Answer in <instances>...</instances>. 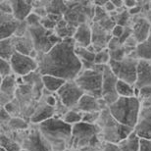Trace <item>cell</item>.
<instances>
[{
	"label": "cell",
	"mask_w": 151,
	"mask_h": 151,
	"mask_svg": "<svg viewBox=\"0 0 151 151\" xmlns=\"http://www.w3.org/2000/svg\"><path fill=\"white\" fill-rule=\"evenodd\" d=\"M54 31H55L56 35L63 40V39H67V38H74L77 28L71 26L65 19H63L57 24Z\"/></svg>",
	"instance_id": "4316f807"
},
{
	"label": "cell",
	"mask_w": 151,
	"mask_h": 151,
	"mask_svg": "<svg viewBox=\"0 0 151 151\" xmlns=\"http://www.w3.org/2000/svg\"><path fill=\"white\" fill-rule=\"evenodd\" d=\"M137 55L138 59L151 60V31L146 40L138 44L137 48Z\"/></svg>",
	"instance_id": "f546056e"
},
{
	"label": "cell",
	"mask_w": 151,
	"mask_h": 151,
	"mask_svg": "<svg viewBox=\"0 0 151 151\" xmlns=\"http://www.w3.org/2000/svg\"><path fill=\"white\" fill-rule=\"evenodd\" d=\"M0 151H7V150L4 149V148H2V147H0Z\"/></svg>",
	"instance_id": "db71d44e"
},
{
	"label": "cell",
	"mask_w": 151,
	"mask_h": 151,
	"mask_svg": "<svg viewBox=\"0 0 151 151\" xmlns=\"http://www.w3.org/2000/svg\"><path fill=\"white\" fill-rule=\"evenodd\" d=\"M74 38L63 39L49 52L39 55L38 73L41 76H54L65 81H73L83 71V64L75 53Z\"/></svg>",
	"instance_id": "6da1fadb"
},
{
	"label": "cell",
	"mask_w": 151,
	"mask_h": 151,
	"mask_svg": "<svg viewBox=\"0 0 151 151\" xmlns=\"http://www.w3.org/2000/svg\"><path fill=\"white\" fill-rule=\"evenodd\" d=\"M105 66L94 65L92 69L83 70L75 81L83 89L84 94L93 96V97L102 98V83H103V72Z\"/></svg>",
	"instance_id": "8992f818"
},
{
	"label": "cell",
	"mask_w": 151,
	"mask_h": 151,
	"mask_svg": "<svg viewBox=\"0 0 151 151\" xmlns=\"http://www.w3.org/2000/svg\"><path fill=\"white\" fill-rule=\"evenodd\" d=\"M67 81L63 78L54 77V76H42V84H43L44 89L51 93H57L58 90L64 86V83Z\"/></svg>",
	"instance_id": "484cf974"
},
{
	"label": "cell",
	"mask_w": 151,
	"mask_h": 151,
	"mask_svg": "<svg viewBox=\"0 0 151 151\" xmlns=\"http://www.w3.org/2000/svg\"><path fill=\"white\" fill-rule=\"evenodd\" d=\"M141 108L139 97H119L113 104L108 106L111 115L120 124L134 129L137 126Z\"/></svg>",
	"instance_id": "5b68a950"
},
{
	"label": "cell",
	"mask_w": 151,
	"mask_h": 151,
	"mask_svg": "<svg viewBox=\"0 0 151 151\" xmlns=\"http://www.w3.org/2000/svg\"><path fill=\"white\" fill-rule=\"evenodd\" d=\"M75 53L80 58L81 63H94L96 53L90 52V51L87 50V48L76 46Z\"/></svg>",
	"instance_id": "836d02e7"
},
{
	"label": "cell",
	"mask_w": 151,
	"mask_h": 151,
	"mask_svg": "<svg viewBox=\"0 0 151 151\" xmlns=\"http://www.w3.org/2000/svg\"><path fill=\"white\" fill-rule=\"evenodd\" d=\"M62 120L65 123H67L68 125L75 126L81 122V120H83V113L75 109L69 110L68 113L62 118Z\"/></svg>",
	"instance_id": "e575fe53"
},
{
	"label": "cell",
	"mask_w": 151,
	"mask_h": 151,
	"mask_svg": "<svg viewBox=\"0 0 151 151\" xmlns=\"http://www.w3.org/2000/svg\"><path fill=\"white\" fill-rule=\"evenodd\" d=\"M115 22H116V25H119V26H122V27H131V24L132 23V16L129 14V11L127 10L125 12L121 14H118L117 16L113 17Z\"/></svg>",
	"instance_id": "8d00e7d4"
},
{
	"label": "cell",
	"mask_w": 151,
	"mask_h": 151,
	"mask_svg": "<svg viewBox=\"0 0 151 151\" xmlns=\"http://www.w3.org/2000/svg\"><path fill=\"white\" fill-rule=\"evenodd\" d=\"M34 13H35L37 15V16H39L42 19V18H45L47 17L48 15V12H47V9L46 7H38V8H34Z\"/></svg>",
	"instance_id": "c3c4849f"
},
{
	"label": "cell",
	"mask_w": 151,
	"mask_h": 151,
	"mask_svg": "<svg viewBox=\"0 0 151 151\" xmlns=\"http://www.w3.org/2000/svg\"><path fill=\"white\" fill-rule=\"evenodd\" d=\"M124 31H125V27L116 25V26H115V28L113 29V31L111 32V34H112V37H113L120 38V37L123 35Z\"/></svg>",
	"instance_id": "bcb514c9"
},
{
	"label": "cell",
	"mask_w": 151,
	"mask_h": 151,
	"mask_svg": "<svg viewBox=\"0 0 151 151\" xmlns=\"http://www.w3.org/2000/svg\"><path fill=\"white\" fill-rule=\"evenodd\" d=\"M101 112H87L83 113V120L81 122L88 124V125H96L100 117Z\"/></svg>",
	"instance_id": "f35d334b"
},
{
	"label": "cell",
	"mask_w": 151,
	"mask_h": 151,
	"mask_svg": "<svg viewBox=\"0 0 151 151\" xmlns=\"http://www.w3.org/2000/svg\"><path fill=\"white\" fill-rule=\"evenodd\" d=\"M108 108V105L106 104L103 99H97L93 96L84 94L81 100L78 101V105L76 106L75 110L80 111L81 113H87V112H101L102 110Z\"/></svg>",
	"instance_id": "d6986e66"
},
{
	"label": "cell",
	"mask_w": 151,
	"mask_h": 151,
	"mask_svg": "<svg viewBox=\"0 0 151 151\" xmlns=\"http://www.w3.org/2000/svg\"><path fill=\"white\" fill-rule=\"evenodd\" d=\"M142 5V15L143 18L151 24V2H141Z\"/></svg>",
	"instance_id": "7bdbcfd3"
},
{
	"label": "cell",
	"mask_w": 151,
	"mask_h": 151,
	"mask_svg": "<svg viewBox=\"0 0 151 151\" xmlns=\"http://www.w3.org/2000/svg\"><path fill=\"white\" fill-rule=\"evenodd\" d=\"M40 25L43 27L44 29L51 31V29H55L56 26H57V23L55 22V21H53L51 18L48 17V15H47V17L42 18V19H41Z\"/></svg>",
	"instance_id": "b9f144b4"
},
{
	"label": "cell",
	"mask_w": 151,
	"mask_h": 151,
	"mask_svg": "<svg viewBox=\"0 0 151 151\" xmlns=\"http://www.w3.org/2000/svg\"><path fill=\"white\" fill-rule=\"evenodd\" d=\"M140 138L134 132L128 138L119 143H105L101 151H139Z\"/></svg>",
	"instance_id": "ac0fdd59"
},
{
	"label": "cell",
	"mask_w": 151,
	"mask_h": 151,
	"mask_svg": "<svg viewBox=\"0 0 151 151\" xmlns=\"http://www.w3.org/2000/svg\"><path fill=\"white\" fill-rule=\"evenodd\" d=\"M60 101L65 105L68 109H75L78 101L84 95L83 89L78 86L77 83L73 81H67L61 88L56 93Z\"/></svg>",
	"instance_id": "8fae6325"
},
{
	"label": "cell",
	"mask_w": 151,
	"mask_h": 151,
	"mask_svg": "<svg viewBox=\"0 0 151 151\" xmlns=\"http://www.w3.org/2000/svg\"><path fill=\"white\" fill-rule=\"evenodd\" d=\"M68 7L64 19L71 26L78 28L83 24H91L94 17L95 6L93 2L86 1H65Z\"/></svg>",
	"instance_id": "52a82bcc"
},
{
	"label": "cell",
	"mask_w": 151,
	"mask_h": 151,
	"mask_svg": "<svg viewBox=\"0 0 151 151\" xmlns=\"http://www.w3.org/2000/svg\"><path fill=\"white\" fill-rule=\"evenodd\" d=\"M9 129L13 132H23L29 129V123L25 119L21 117H12V119L9 121V123L6 125ZM4 127V126H2Z\"/></svg>",
	"instance_id": "4dcf8cb0"
},
{
	"label": "cell",
	"mask_w": 151,
	"mask_h": 151,
	"mask_svg": "<svg viewBox=\"0 0 151 151\" xmlns=\"http://www.w3.org/2000/svg\"><path fill=\"white\" fill-rule=\"evenodd\" d=\"M12 75H14V73L10 61L0 59V76H1V80L7 77H10Z\"/></svg>",
	"instance_id": "74e56055"
},
{
	"label": "cell",
	"mask_w": 151,
	"mask_h": 151,
	"mask_svg": "<svg viewBox=\"0 0 151 151\" xmlns=\"http://www.w3.org/2000/svg\"><path fill=\"white\" fill-rule=\"evenodd\" d=\"M66 151H80V150H76V149H67Z\"/></svg>",
	"instance_id": "f5cc1de1"
},
{
	"label": "cell",
	"mask_w": 151,
	"mask_h": 151,
	"mask_svg": "<svg viewBox=\"0 0 151 151\" xmlns=\"http://www.w3.org/2000/svg\"><path fill=\"white\" fill-rule=\"evenodd\" d=\"M37 128L51 146V151H66L69 148L73 126L60 118H51L37 125Z\"/></svg>",
	"instance_id": "7a4b0ae2"
},
{
	"label": "cell",
	"mask_w": 151,
	"mask_h": 151,
	"mask_svg": "<svg viewBox=\"0 0 151 151\" xmlns=\"http://www.w3.org/2000/svg\"><path fill=\"white\" fill-rule=\"evenodd\" d=\"M151 86V60L139 59L137 66V83L134 84L137 97L139 96V90Z\"/></svg>",
	"instance_id": "2e32d148"
},
{
	"label": "cell",
	"mask_w": 151,
	"mask_h": 151,
	"mask_svg": "<svg viewBox=\"0 0 151 151\" xmlns=\"http://www.w3.org/2000/svg\"><path fill=\"white\" fill-rule=\"evenodd\" d=\"M132 37H134L138 44L142 43L149 37L151 31V24L147 21L145 18L135 16L134 20L132 22Z\"/></svg>",
	"instance_id": "44dd1931"
},
{
	"label": "cell",
	"mask_w": 151,
	"mask_h": 151,
	"mask_svg": "<svg viewBox=\"0 0 151 151\" xmlns=\"http://www.w3.org/2000/svg\"><path fill=\"white\" fill-rule=\"evenodd\" d=\"M117 93L119 97H134V96H137L134 86H132V84L120 80H118L117 83Z\"/></svg>",
	"instance_id": "f1b7e54d"
},
{
	"label": "cell",
	"mask_w": 151,
	"mask_h": 151,
	"mask_svg": "<svg viewBox=\"0 0 151 151\" xmlns=\"http://www.w3.org/2000/svg\"><path fill=\"white\" fill-rule=\"evenodd\" d=\"M0 144L2 148L6 149L7 151H21L23 148L19 142L14 140L13 138L9 135H6L4 132L1 134V139H0Z\"/></svg>",
	"instance_id": "1f68e13d"
},
{
	"label": "cell",
	"mask_w": 151,
	"mask_h": 151,
	"mask_svg": "<svg viewBox=\"0 0 151 151\" xmlns=\"http://www.w3.org/2000/svg\"><path fill=\"white\" fill-rule=\"evenodd\" d=\"M40 22H41V18L37 16L35 13H34V12H32V13L26 19V23L28 24L29 28L39 26L40 25Z\"/></svg>",
	"instance_id": "60d3db41"
},
{
	"label": "cell",
	"mask_w": 151,
	"mask_h": 151,
	"mask_svg": "<svg viewBox=\"0 0 151 151\" xmlns=\"http://www.w3.org/2000/svg\"><path fill=\"white\" fill-rule=\"evenodd\" d=\"M137 4H138V2L135 1V0H126L125 1V7L128 9V10L137 6Z\"/></svg>",
	"instance_id": "f907efd6"
},
{
	"label": "cell",
	"mask_w": 151,
	"mask_h": 151,
	"mask_svg": "<svg viewBox=\"0 0 151 151\" xmlns=\"http://www.w3.org/2000/svg\"><path fill=\"white\" fill-rule=\"evenodd\" d=\"M0 13L1 14H13V9H12L11 1H3L0 2Z\"/></svg>",
	"instance_id": "ee69618b"
},
{
	"label": "cell",
	"mask_w": 151,
	"mask_h": 151,
	"mask_svg": "<svg viewBox=\"0 0 151 151\" xmlns=\"http://www.w3.org/2000/svg\"><path fill=\"white\" fill-rule=\"evenodd\" d=\"M109 16V13L105 10L104 8L101 7H95V12H94V17H93L92 23H99L100 21L105 19L106 17Z\"/></svg>",
	"instance_id": "ab89813d"
},
{
	"label": "cell",
	"mask_w": 151,
	"mask_h": 151,
	"mask_svg": "<svg viewBox=\"0 0 151 151\" xmlns=\"http://www.w3.org/2000/svg\"><path fill=\"white\" fill-rule=\"evenodd\" d=\"M134 132L140 139L151 140V101H141V108Z\"/></svg>",
	"instance_id": "4fadbf2b"
},
{
	"label": "cell",
	"mask_w": 151,
	"mask_h": 151,
	"mask_svg": "<svg viewBox=\"0 0 151 151\" xmlns=\"http://www.w3.org/2000/svg\"><path fill=\"white\" fill-rule=\"evenodd\" d=\"M20 21L16 20L13 14L0 13V40L15 37Z\"/></svg>",
	"instance_id": "ffe728a7"
},
{
	"label": "cell",
	"mask_w": 151,
	"mask_h": 151,
	"mask_svg": "<svg viewBox=\"0 0 151 151\" xmlns=\"http://www.w3.org/2000/svg\"><path fill=\"white\" fill-rule=\"evenodd\" d=\"M21 146L23 149L28 151H51V146L48 141L37 128V125H34L31 129L27 131V134H23L21 140Z\"/></svg>",
	"instance_id": "30bf717a"
},
{
	"label": "cell",
	"mask_w": 151,
	"mask_h": 151,
	"mask_svg": "<svg viewBox=\"0 0 151 151\" xmlns=\"http://www.w3.org/2000/svg\"><path fill=\"white\" fill-rule=\"evenodd\" d=\"M21 151H28V150H25V149H22V150H21Z\"/></svg>",
	"instance_id": "11a10c76"
},
{
	"label": "cell",
	"mask_w": 151,
	"mask_h": 151,
	"mask_svg": "<svg viewBox=\"0 0 151 151\" xmlns=\"http://www.w3.org/2000/svg\"><path fill=\"white\" fill-rule=\"evenodd\" d=\"M74 39L76 46L87 48L89 45H91V24H83V25L78 26L74 35Z\"/></svg>",
	"instance_id": "cb8c5ba5"
},
{
	"label": "cell",
	"mask_w": 151,
	"mask_h": 151,
	"mask_svg": "<svg viewBox=\"0 0 151 151\" xmlns=\"http://www.w3.org/2000/svg\"><path fill=\"white\" fill-rule=\"evenodd\" d=\"M104 9L106 10L108 13H112V12H114V11H116V7L114 6V4H113V2L112 1H107V3H106V5L104 6Z\"/></svg>",
	"instance_id": "681fc988"
},
{
	"label": "cell",
	"mask_w": 151,
	"mask_h": 151,
	"mask_svg": "<svg viewBox=\"0 0 151 151\" xmlns=\"http://www.w3.org/2000/svg\"><path fill=\"white\" fill-rule=\"evenodd\" d=\"M114 6L116 7V9L122 8L125 6V1H122V0H112Z\"/></svg>",
	"instance_id": "816d5d0a"
},
{
	"label": "cell",
	"mask_w": 151,
	"mask_h": 151,
	"mask_svg": "<svg viewBox=\"0 0 151 151\" xmlns=\"http://www.w3.org/2000/svg\"><path fill=\"white\" fill-rule=\"evenodd\" d=\"M11 119H12L11 115L6 111L4 107H1V114H0V122H1V126H6Z\"/></svg>",
	"instance_id": "f6af8a7d"
},
{
	"label": "cell",
	"mask_w": 151,
	"mask_h": 151,
	"mask_svg": "<svg viewBox=\"0 0 151 151\" xmlns=\"http://www.w3.org/2000/svg\"><path fill=\"white\" fill-rule=\"evenodd\" d=\"M13 16L16 20L24 22L34 11V1H26V0H10Z\"/></svg>",
	"instance_id": "603a6c76"
},
{
	"label": "cell",
	"mask_w": 151,
	"mask_h": 151,
	"mask_svg": "<svg viewBox=\"0 0 151 151\" xmlns=\"http://www.w3.org/2000/svg\"><path fill=\"white\" fill-rule=\"evenodd\" d=\"M111 60V57H110V51L109 49H104L100 51V52L96 53V56H95V60H94V64L96 65H103V66H106L109 64Z\"/></svg>",
	"instance_id": "d590c367"
},
{
	"label": "cell",
	"mask_w": 151,
	"mask_h": 151,
	"mask_svg": "<svg viewBox=\"0 0 151 151\" xmlns=\"http://www.w3.org/2000/svg\"><path fill=\"white\" fill-rule=\"evenodd\" d=\"M46 9L48 14L64 16L65 13L68 10V7L66 5L65 1H49Z\"/></svg>",
	"instance_id": "d6a6232c"
},
{
	"label": "cell",
	"mask_w": 151,
	"mask_h": 151,
	"mask_svg": "<svg viewBox=\"0 0 151 151\" xmlns=\"http://www.w3.org/2000/svg\"><path fill=\"white\" fill-rule=\"evenodd\" d=\"M91 32L92 39L91 44L95 49V52L98 53L100 51L107 49L110 40L112 39V34L104 29L97 23H91Z\"/></svg>",
	"instance_id": "9a60e30c"
},
{
	"label": "cell",
	"mask_w": 151,
	"mask_h": 151,
	"mask_svg": "<svg viewBox=\"0 0 151 151\" xmlns=\"http://www.w3.org/2000/svg\"><path fill=\"white\" fill-rule=\"evenodd\" d=\"M55 117V107H51L45 102H39L38 106L29 118V122L32 125H39L45 121Z\"/></svg>",
	"instance_id": "7402d4cb"
},
{
	"label": "cell",
	"mask_w": 151,
	"mask_h": 151,
	"mask_svg": "<svg viewBox=\"0 0 151 151\" xmlns=\"http://www.w3.org/2000/svg\"><path fill=\"white\" fill-rule=\"evenodd\" d=\"M104 142L100 137V129L97 125L78 123L73 126L72 137L68 149L80 151H101Z\"/></svg>",
	"instance_id": "3957f363"
},
{
	"label": "cell",
	"mask_w": 151,
	"mask_h": 151,
	"mask_svg": "<svg viewBox=\"0 0 151 151\" xmlns=\"http://www.w3.org/2000/svg\"><path fill=\"white\" fill-rule=\"evenodd\" d=\"M138 62H139V59L135 54V55L126 57L122 61L110 60L108 66L118 78V80L134 86L137 83Z\"/></svg>",
	"instance_id": "ba28073f"
},
{
	"label": "cell",
	"mask_w": 151,
	"mask_h": 151,
	"mask_svg": "<svg viewBox=\"0 0 151 151\" xmlns=\"http://www.w3.org/2000/svg\"><path fill=\"white\" fill-rule=\"evenodd\" d=\"M13 39H14V44L15 47H16L17 52L24 54V55L29 56L31 52L35 49L34 41H32L29 32H28L25 37H13Z\"/></svg>",
	"instance_id": "d4e9b609"
},
{
	"label": "cell",
	"mask_w": 151,
	"mask_h": 151,
	"mask_svg": "<svg viewBox=\"0 0 151 151\" xmlns=\"http://www.w3.org/2000/svg\"><path fill=\"white\" fill-rule=\"evenodd\" d=\"M13 73L17 77L25 78L38 71V63L32 57L16 52L10 60Z\"/></svg>",
	"instance_id": "7c38bea8"
},
{
	"label": "cell",
	"mask_w": 151,
	"mask_h": 151,
	"mask_svg": "<svg viewBox=\"0 0 151 151\" xmlns=\"http://www.w3.org/2000/svg\"><path fill=\"white\" fill-rule=\"evenodd\" d=\"M17 51L14 44L13 37L0 40V57H1V59L10 61L12 56Z\"/></svg>",
	"instance_id": "83f0119b"
},
{
	"label": "cell",
	"mask_w": 151,
	"mask_h": 151,
	"mask_svg": "<svg viewBox=\"0 0 151 151\" xmlns=\"http://www.w3.org/2000/svg\"><path fill=\"white\" fill-rule=\"evenodd\" d=\"M29 32L34 41L35 49L39 55H43L52 49L56 44H58L62 39L60 38L54 29H46L41 25L29 28Z\"/></svg>",
	"instance_id": "9c48e42d"
},
{
	"label": "cell",
	"mask_w": 151,
	"mask_h": 151,
	"mask_svg": "<svg viewBox=\"0 0 151 151\" xmlns=\"http://www.w3.org/2000/svg\"><path fill=\"white\" fill-rule=\"evenodd\" d=\"M118 78L108 65L105 66L103 72V83H102V99L108 106L113 104L119 98L117 93Z\"/></svg>",
	"instance_id": "5bb4252c"
},
{
	"label": "cell",
	"mask_w": 151,
	"mask_h": 151,
	"mask_svg": "<svg viewBox=\"0 0 151 151\" xmlns=\"http://www.w3.org/2000/svg\"><path fill=\"white\" fill-rule=\"evenodd\" d=\"M17 91V78L15 75L7 77L1 80V87H0V102L1 107L6 106L16 98Z\"/></svg>",
	"instance_id": "e0dca14e"
},
{
	"label": "cell",
	"mask_w": 151,
	"mask_h": 151,
	"mask_svg": "<svg viewBox=\"0 0 151 151\" xmlns=\"http://www.w3.org/2000/svg\"><path fill=\"white\" fill-rule=\"evenodd\" d=\"M96 125L100 129V137L105 143H119L134 132V129L118 122L111 115L108 108L101 111Z\"/></svg>",
	"instance_id": "277c9868"
},
{
	"label": "cell",
	"mask_w": 151,
	"mask_h": 151,
	"mask_svg": "<svg viewBox=\"0 0 151 151\" xmlns=\"http://www.w3.org/2000/svg\"><path fill=\"white\" fill-rule=\"evenodd\" d=\"M139 151H151V140L140 139Z\"/></svg>",
	"instance_id": "7dc6e473"
}]
</instances>
